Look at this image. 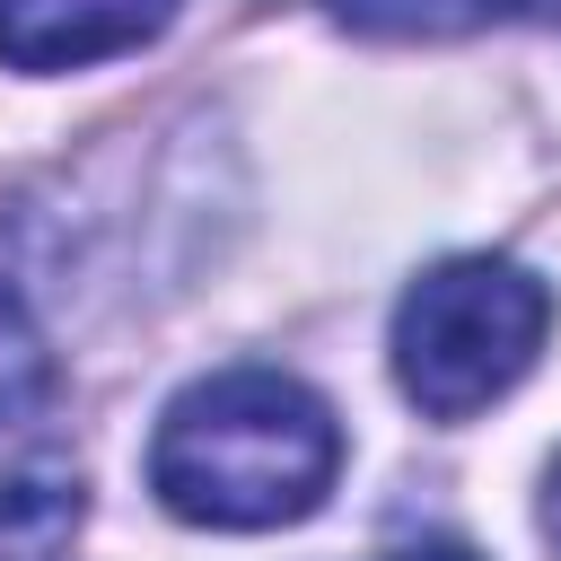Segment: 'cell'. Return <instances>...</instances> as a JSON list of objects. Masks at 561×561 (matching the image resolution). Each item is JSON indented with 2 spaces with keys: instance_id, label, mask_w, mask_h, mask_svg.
Returning <instances> with one entry per match:
<instances>
[{
  "instance_id": "cell-6",
  "label": "cell",
  "mask_w": 561,
  "mask_h": 561,
  "mask_svg": "<svg viewBox=\"0 0 561 561\" xmlns=\"http://www.w3.org/2000/svg\"><path fill=\"white\" fill-rule=\"evenodd\" d=\"M543 535H552V552H561V456H552V482H543Z\"/></svg>"
},
{
  "instance_id": "cell-7",
  "label": "cell",
  "mask_w": 561,
  "mask_h": 561,
  "mask_svg": "<svg viewBox=\"0 0 561 561\" xmlns=\"http://www.w3.org/2000/svg\"><path fill=\"white\" fill-rule=\"evenodd\" d=\"M394 561H473L465 543H412V552H394Z\"/></svg>"
},
{
  "instance_id": "cell-2",
  "label": "cell",
  "mask_w": 561,
  "mask_h": 561,
  "mask_svg": "<svg viewBox=\"0 0 561 561\" xmlns=\"http://www.w3.org/2000/svg\"><path fill=\"white\" fill-rule=\"evenodd\" d=\"M552 333V289L508 254H447L394 307V386L430 421L491 412Z\"/></svg>"
},
{
  "instance_id": "cell-3",
  "label": "cell",
  "mask_w": 561,
  "mask_h": 561,
  "mask_svg": "<svg viewBox=\"0 0 561 561\" xmlns=\"http://www.w3.org/2000/svg\"><path fill=\"white\" fill-rule=\"evenodd\" d=\"M175 0H0V61L9 70H88L114 53L158 44Z\"/></svg>"
},
{
  "instance_id": "cell-5",
  "label": "cell",
  "mask_w": 561,
  "mask_h": 561,
  "mask_svg": "<svg viewBox=\"0 0 561 561\" xmlns=\"http://www.w3.org/2000/svg\"><path fill=\"white\" fill-rule=\"evenodd\" d=\"M44 394H53V359H44V333H35L26 298L0 280V430L35 421V412H44Z\"/></svg>"
},
{
  "instance_id": "cell-4",
  "label": "cell",
  "mask_w": 561,
  "mask_h": 561,
  "mask_svg": "<svg viewBox=\"0 0 561 561\" xmlns=\"http://www.w3.org/2000/svg\"><path fill=\"white\" fill-rule=\"evenodd\" d=\"M508 9H561V0H333L342 26L359 35H465L482 18H508Z\"/></svg>"
},
{
  "instance_id": "cell-1",
  "label": "cell",
  "mask_w": 561,
  "mask_h": 561,
  "mask_svg": "<svg viewBox=\"0 0 561 561\" xmlns=\"http://www.w3.org/2000/svg\"><path fill=\"white\" fill-rule=\"evenodd\" d=\"M342 473V421L289 368H219L158 412L149 491L184 526L272 535L324 508Z\"/></svg>"
}]
</instances>
